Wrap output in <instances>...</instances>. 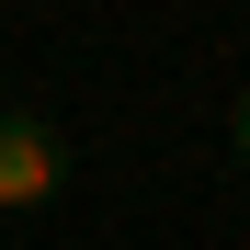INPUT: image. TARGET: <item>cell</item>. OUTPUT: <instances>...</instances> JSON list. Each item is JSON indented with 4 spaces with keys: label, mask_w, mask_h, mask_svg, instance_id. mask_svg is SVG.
<instances>
[{
    "label": "cell",
    "mask_w": 250,
    "mask_h": 250,
    "mask_svg": "<svg viewBox=\"0 0 250 250\" xmlns=\"http://www.w3.org/2000/svg\"><path fill=\"white\" fill-rule=\"evenodd\" d=\"M68 182V137L46 114H23V103H0V216H34V205H57Z\"/></svg>",
    "instance_id": "6da1fadb"
},
{
    "label": "cell",
    "mask_w": 250,
    "mask_h": 250,
    "mask_svg": "<svg viewBox=\"0 0 250 250\" xmlns=\"http://www.w3.org/2000/svg\"><path fill=\"white\" fill-rule=\"evenodd\" d=\"M228 148H239V159H250V91H239V125H228Z\"/></svg>",
    "instance_id": "7a4b0ae2"
}]
</instances>
